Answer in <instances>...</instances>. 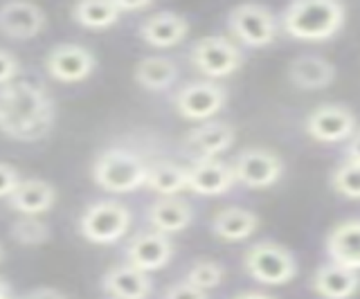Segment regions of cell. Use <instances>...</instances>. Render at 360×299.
Wrapping results in <instances>:
<instances>
[{"label": "cell", "mask_w": 360, "mask_h": 299, "mask_svg": "<svg viewBox=\"0 0 360 299\" xmlns=\"http://www.w3.org/2000/svg\"><path fill=\"white\" fill-rule=\"evenodd\" d=\"M288 79L292 86L302 88V91H322V88L333 84L335 68L333 63L322 57L304 54V57H297L288 65Z\"/></svg>", "instance_id": "obj_20"}, {"label": "cell", "mask_w": 360, "mask_h": 299, "mask_svg": "<svg viewBox=\"0 0 360 299\" xmlns=\"http://www.w3.org/2000/svg\"><path fill=\"white\" fill-rule=\"evenodd\" d=\"M120 7L115 0H86L72 7V18L88 29H104L120 20Z\"/></svg>", "instance_id": "obj_26"}, {"label": "cell", "mask_w": 360, "mask_h": 299, "mask_svg": "<svg viewBox=\"0 0 360 299\" xmlns=\"http://www.w3.org/2000/svg\"><path fill=\"white\" fill-rule=\"evenodd\" d=\"M172 257H174L172 239L155 230L140 232V234H135L127 246L129 265H133L135 270H142L146 274L165 268Z\"/></svg>", "instance_id": "obj_12"}, {"label": "cell", "mask_w": 360, "mask_h": 299, "mask_svg": "<svg viewBox=\"0 0 360 299\" xmlns=\"http://www.w3.org/2000/svg\"><path fill=\"white\" fill-rule=\"evenodd\" d=\"M162 299H207L205 291H198L191 284L183 281V284H176L172 288H167V293Z\"/></svg>", "instance_id": "obj_32"}, {"label": "cell", "mask_w": 360, "mask_h": 299, "mask_svg": "<svg viewBox=\"0 0 360 299\" xmlns=\"http://www.w3.org/2000/svg\"><path fill=\"white\" fill-rule=\"evenodd\" d=\"M117 7H120V14L122 12H138V9H146L149 7V3H117Z\"/></svg>", "instance_id": "obj_34"}, {"label": "cell", "mask_w": 360, "mask_h": 299, "mask_svg": "<svg viewBox=\"0 0 360 299\" xmlns=\"http://www.w3.org/2000/svg\"><path fill=\"white\" fill-rule=\"evenodd\" d=\"M108 299H112V297H108Z\"/></svg>", "instance_id": "obj_38"}, {"label": "cell", "mask_w": 360, "mask_h": 299, "mask_svg": "<svg viewBox=\"0 0 360 299\" xmlns=\"http://www.w3.org/2000/svg\"><path fill=\"white\" fill-rule=\"evenodd\" d=\"M243 268L255 281L266 286H281L295 279L297 261L292 252L275 241H259L243 254Z\"/></svg>", "instance_id": "obj_4"}, {"label": "cell", "mask_w": 360, "mask_h": 299, "mask_svg": "<svg viewBox=\"0 0 360 299\" xmlns=\"http://www.w3.org/2000/svg\"><path fill=\"white\" fill-rule=\"evenodd\" d=\"M93 178L110 194H129L144 187L146 162L129 149H108L95 160Z\"/></svg>", "instance_id": "obj_3"}, {"label": "cell", "mask_w": 360, "mask_h": 299, "mask_svg": "<svg viewBox=\"0 0 360 299\" xmlns=\"http://www.w3.org/2000/svg\"><path fill=\"white\" fill-rule=\"evenodd\" d=\"M95 54L84 46H77V43H61L45 57V68H48L50 77L61 84H77L88 79L95 72Z\"/></svg>", "instance_id": "obj_11"}, {"label": "cell", "mask_w": 360, "mask_h": 299, "mask_svg": "<svg viewBox=\"0 0 360 299\" xmlns=\"http://www.w3.org/2000/svg\"><path fill=\"white\" fill-rule=\"evenodd\" d=\"M54 126V102L41 86L11 81L0 86V133L18 142H39Z\"/></svg>", "instance_id": "obj_1"}, {"label": "cell", "mask_w": 360, "mask_h": 299, "mask_svg": "<svg viewBox=\"0 0 360 299\" xmlns=\"http://www.w3.org/2000/svg\"><path fill=\"white\" fill-rule=\"evenodd\" d=\"M191 218H194L191 205L185 198H178V196H160L149 207V223L153 225L155 232H162L167 237L187 230Z\"/></svg>", "instance_id": "obj_18"}, {"label": "cell", "mask_w": 360, "mask_h": 299, "mask_svg": "<svg viewBox=\"0 0 360 299\" xmlns=\"http://www.w3.org/2000/svg\"><path fill=\"white\" fill-rule=\"evenodd\" d=\"M185 142L202 158H217L234 142V128L225 121H205V124L191 128Z\"/></svg>", "instance_id": "obj_22"}, {"label": "cell", "mask_w": 360, "mask_h": 299, "mask_svg": "<svg viewBox=\"0 0 360 299\" xmlns=\"http://www.w3.org/2000/svg\"><path fill=\"white\" fill-rule=\"evenodd\" d=\"M104 291L112 299H146L151 295V279L142 270H135L133 265H115L101 279Z\"/></svg>", "instance_id": "obj_19"}, {"label": "cell", "mask_w": 360, "mask_h": 299, "mask_svg": "<svg viewBox=\"0 0 360 299\" xmlns=\"http://www.w3.org/2000/svg\"><path fill=\"white\" fill-rule=\"evenodd\" d=\"M259 227V218L250 209L243 207H225L217 212L212 220L214 234L223 241H243L250 234H255Z\"/></svg>", "instance_id": "obj_23"}, {"label": "cell", "mask_w": 360, "mask_h": 299, "mask_svg": "<svg viewBox=\"0 0 360 299\" xmlns=\"http://www.w3.org/2000/svg\"><path fill=\"white\" fill-rule=\"evenodd\" d=\"M234 299H273L270 295H264V293H243L239 297H234Z\"/></svg>", "instance_id": "obj_35"}, {"label": "cell", "mask_w": 360, "mask_h": 299, "mask_svg": "<svg viewBox=\"0 0 360 299\" xmlns=\"http://www.w3.org/2000/svg\"><path fill=\"white\" fill-rule=\"evenodd\" d=\"M0 299H9V286L5 279H0Z\"/></svg>", "instance_id": "obj_36"}, {"label": "cell", "mask_w": 360, "mask_h": 299, "mask_svg": "<svg viewBox=\"0 0 360 299\" xmlns=\"http://www.w3.org/2000/svg\"><path fill=\"white\" fill-rule=\"evenodd\" d=\"M25 299H68V297L61 291H56V288L41 286V288H34Z\"/></svg>", "instance_id": "obj_33"}, {"label": "cell", "mask_w": 360, "mask_h": 299, "mask_svg": "<svg viewBox=\"0 0 360 299\" xmlns=\"http://www.w3.org/2000/svg\"><path fill=\"white\" fill-rule=\"evenodd\" d=\"M11 239L20 246H41L50 239V227L39 216H20L9 227Z\"/></svg>", "instance_id": "obj_28"}, {"label": "cell", "mask_w": 360, "mask_h": 299, "mask_svg": "<svg viewBox=\"0 0 360 299\" xmlns=\"http://www.w3.org/2000/svg\"><path fill=\"white\" fill-rule=\"evenodd\" d=\"M326 252L335 265L347 270L360 268V223L358 218H347L338 223L326 237Z\"/></svg>", "instance_id": "obj_15"}, {"label": "cell", "mask_w": 360, "mask_h": 299, "mask_svg": "<svg viewBox=\"0 0 360 299\" xmlns=\"http://www.w3.org/2000/svg\"><path fill=\"white\" fill-rule=\"evenodd\" d=\"M20 70V63L18 59L11 54L9 50H3L0 48V86L5 84H11L16 79V74Z\"/></svg>", "instance_id": "obj_30"}, {"label": "cell", "mask_w": 360, "mask_h": 299, "mask_svg": "<svg viewBox=\"0 0 360 299\" xmlns=\"http://www.w3.org/2000/svg\"><path fill=\"white\" fill-rule=\"evenodd\" d=\"M135 84L146 88V91L158 93V91H167L169 86L176 81L178 68L172 59L167 57H146L138 65H135Z\"/></svg>", "instance_id": "obj_25"}, {"label": "cell", "mask_w": 360, "mask_h": 299, "mask_svg": "<svg viewBox=\"0 0 360 299\" xmlns=\"http://www.w3.org/2000/svg\"><path fill=\"white\" fill-rule=\"evenodd\" d=\"M228 102V91L217 81H191L176 93V110L189 121H202L219 113Z\"/></svg>", "instance_id": "obj_9"}, {"label": "cell", "mask_w": 360, "mask_h": 299, "mask_svg": "<svg viewBox=\"0 0 360 299\" xmlns=\"http://www.w3.org/2000/svg\"><path fill=\"white\" fill-rule=\"evenodd\" d=\"M358 288V272L324 263L313 274V291L324 299H349Z\"/></svg>", "instance_id": "obj_21"}, {"label": "cell", "mask_w": 360, "mask_h": 299, "mask_svg": "<svg viewBox=\"0 0 360 299\" xmlns=\"http://www.w3.org/2000/svg\"><path fill=\"white\" fill-rule=\"evenodd\" d=\"M223 265L217 261H198L187 272V284H191L198 291H212L223 281Z\"/></svg>", "instance_id": "obj_29"}, {"label": "cell", "mask_w": 360, "mask_h": 299, "mask_svg": "<svg viewBox=\"0 0 360 299\" xmlns=\"http://www.w3.org/2000/svg\"><path fill=\"white\" fill-rule=\"evenodd\" d=\"M189 32V23L185 16L176 12H158L142 20L140 36L153 48H174L185 41Z\"/></svg>", "instance_id": "obj_16"}, {"label": "cell", "mask_w": 360, "mask_h": 299, "mask_svg": "<svg viewBox=\"0 0 360 299\" xmlns=\"http://www.w3.org/2000/svg\"><path fill=\"white\" fill-rule=\"evenodd\" d=\"M356 144H358V138H354L352 142L349 158L342 160V164L331 175L333 192L338 196L347 198V201H358V196H360V158H358Z\"/></svg>", "instance_id": "obj_27"}, {"label": "cell", "mask_w": 360, "mask_h": 299, "mask_svg": "<svg viewBox=\"0 0 360 299\" xmlns=\"http://www.w3.org/2000/svg\"><path fill=\"white\" fill-rule=\"evenodd\" d=\"M0 261H3V246H0Z\"/></svg>", "instance_id": "obj_37"}, {"label": "cell", "mask_w": 360, "mask_h": 299, "mask_svg": "<svg viewBox=\"0 0 360 299\" xmlns=\"http://www.w3.org/2000/svg\"><path fill=\"white\" fill-rule=\"evenodd\" d=\"M144 185L160 196H178L187 190V169L172 160H158L153 164H146Z\"/></svg>", "instance_id": "obj_24"}, {"label": "cell", "mask_w": 360, "mask_h": 299, "mask_svg": "<svg viewBox=\"0 0 360 299\" xmlns=\"http://www.w3.org/2000/svg\"><path fill=\"white\" fill-rule=\"evenodd\" d=\"M54 201H56L54 187L41 178L20 180L9 196L11 209H16L22 216H41L45 212H50Z\"/></svg>", "instance_id": "obj_17"}, {"label": "cell", "mask_w": 360, "mask_h": 299, "mask_svg": "<svg viewBox=\"0 0 360 299\" xmlns=\"http://www.w3.org/2000/svg\"><path fill=\"white\" fill-rule=\"evenodd\" d=\"M131 227V209L120 201H97L82 214L79 230L84 239L97 246L120 241Z\"/></svg>", "instance_id": "obj_5"}, {"label": "cell", "mask_w": 360, "mask_h": 299, "mask_svg": "<svg viewBox=\"0 0 360 299\" xmlns=\"http://www.w3.org/2000/svg\"><path fill=\"white\" fill-rule=\"evenodd\" d=\"M191 63L202 74L221 79V77H228L241 68L243 54L225 36H205L191 48Z\"/></svg>", "instance_id": "obj_8"}, {"label": "cell", "mask_w": 360, "mask_h": 299, "mask_svg": "<svg viewBox=\"0 0 360 299\" xmlns=\"http://www.w3.org/2000/svg\"><path fill=\"white\" fill-rule=\"evenodd\" d=\"M45 27V12L32 3H7L0 7V32L9 39L27 41Z\"/></svg>", "instance_id": "obj_14"}, {"label": "cell", "mask_w": 360, "mask_h": 299, "mask_svg": "<svg viewBox=\"0 0 360 299\" xmlns=\"http://www.w3.org/2000/svg\"><path fill=\"white\" fill-rule=\"evenodd\" d=\"M232 185V167L219 158H198L187 169V190L198 196H221Z\"/></svg>", "instance_id": "obj_13"}, {"label": "cell", "mask_w": 360, "mask_h": 299, "mask_svg": "<svg viewBox=\"0 0 360 299\" xmlns=\"http://www.w3.org/2000/svg\"><path fill=\"white\" fill-rule=\"evenodd\" d=\"M347 9L335 0H297L284 9L281 29L297 41H329L342 29Z\"/></svg>", "instance_id": "obj_2"}, {"label": "cell", "mask_w": 360, "mask_h": 299, "mask_svg": "<svg viewBox=\"0 0 360 299\" xmlns=\"http://www.w3.org/2000/svg\"><path fill=\"white\" fill-rule=\"evenodd\" d=\"M228 29L250 48H266L277 36V20L264 5H239L230 12Z\"/></svg>", "instance_id": "obj_6"}, {"label": "cell", "mask_w": 360, "mask_h": 299, "mask_svg": "<svg viewBox=\"0 0 360 299\" xmlns=\"http://www.w3.org/2000/svg\"><path fill=\"white\" fill-rule=\"evenodd\" d=\"M18 182H20L18 171L11 164L0 162V198H9L11 192L18 187Z\"/></svg>", "instance_id": "obj_31"}, {"label": "cell", "mask_w": 360, "mask_h": 299, "mask_svg": "<svg viewBox=\"0 0 360 299\" xmlns=\"http://www.w3.org/2000/svg\"><path fill=\"white\" fill-rule=\"evenodd\" d=\"M307 133L322 144H338L356 135V115L342 104H322L307 117Z\"/></svg>", "instance_id": "obj_10"}, {"label": "cell", "mask_w": 360, "mask_h": 299, "mask_svg": "<svg viewBox=\"0 0 360 299\" xmlns=\"http://www.w3.org/2000/svg\"><path fill=\"white\" fill-rule=\"evenodd\" d=\"M234 182H241L250 190H266L273 187L281 173H284V162L273 151L266 149H245L232 160Z\"/></svg>", "instance_id": "obj_7"}]
</instances>
